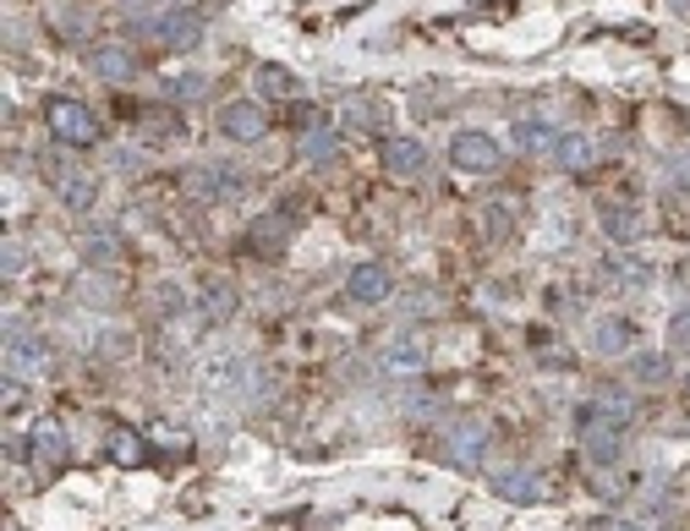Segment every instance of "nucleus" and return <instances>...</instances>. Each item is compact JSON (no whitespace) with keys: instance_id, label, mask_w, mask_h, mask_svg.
Segmentation results:
<instances>
[{"instance_id":"f257e3e1","label":"nucleus","mask_w":690,"mask_h":531,"mask_svg":"<svg viewBox=\"0 0 690 531\" xmlns=\"http://www.w3.org/2000/svg\"><path fill=\"white\" fill-rule=\"evenodd\" d=\"M44 127L55 142H66V148H94L99 142V116L83 105V99H66V94H50L44 99Z\"/></svg>"},{"instance_id":"f03ea898","label":"nucleus","mask_w":690,"mask_h":531,"mask_svg":"<svg viewBox=\"0 0 690 531\" xmlns=\"http://www.w3.org/2000/svg\"><path fill=\"white\" fill-rule=\"evenodd\" d=\"M449 164L460 176H493L505 164V148L493 132H455L449 137Z\"/></svg>"},{"instance_id":"7ed1b4c3","label":"nucleus","mask_w":690,"mask_h":531,"mask_svg":"<svg viewBox=\"0 0 690 531\" xmlns=\"http://www.w3.org/2000/svg\"><path fill=\"white\" fill-rule=\"evenodd\" d=\"M379 164H384L390 176H401V181H416V176L427 170V142L412 132H390L379 142Z\"/></svg>"},{"instance_id":"20e7f679","label":"nucleus","mask_w":690,"mask_h":531,"mask_svg":"<svg viewBox=\"0 0 690 531\" xmlns=\"http://www.w3.org/2000/svg\"><path fill=\"white\" fill-rule=\"evenodd\" d=\"M148 33H153L164 50H176V55H187V50H198V44H203V22H198L187 6H176V11L153 17V22H148Z\"/></svg>"},{"instance_id":"39448f33","label":"nucleus","mask_w":690,"mask_h":531,"mask_svg":"<svg viewBox=\"0 0 690 531\" xmlns=\"http://www.w3.org/2000/svg\"><path fill=\"white\" fill-rule=\"evenodd\" d=\"M220 132L231 142H258L269 132V110L258 99H231V105H220Z\"/></svg>"},{"instance_id":"423d86ee","label":"nucleus","mask_w":690,"mask_h":531,"mask_svg":"<svg viewBox=\"0 0 690 531\" xmlns=\"http://www.w3.org/2000/svg\"><path fill=\"white\" fill-rule=\"evenodd\" d=\"M586 460L592 466H614L625 455V427L619 422H603V416H586Z\"/></svg>"},{"instance_id":"0eeeda50","label":"nucleus","mask_w":690,"mask_h":531,"mask_svg":"<svg viewBox=\"0 0 690 531\" xmlns=\"http://www.w3.org/2000/svg\"><path fill=\"white\" fill-rule=\"evenodd\" d=\"M88 66L105 83H132L138 77V55L127 44H88Z\"/></svg>"},{"instance_id":"6e6552de","label":"nucleus","mask_w":690,"mask_h":531,"mask_svg":"<svg viewBox=\"0 0 690 531\" xmlns=\"http://www.w3.org/2000/svg\"><path fill=\"white\" fill-rule=\"evenodd\" d=\"M346 296H351L357 307H379V301L390 296V268L384 264H351V274H346Z\"/></svg>"},{"instance_id":"1a4fd4ad","label":"nucleus","mask_w":690,"mask_h":531,"mask_svg":"<svg viewBox=\"0 0 690 531\" xmlns=\"http://www.w3.org/2000/svg\"><path fill=\"white\" fill-rule=\"evenodd\" d=\"M553 164H559L564 176H586V170L597 164V142L586 132H559V142H553Z\"/></svg>"},{"instance_id":"9d476101","label":"nucleus","mask_w":690,"mask_h":531,"mask_svg":"<svg viewBox=\"0 0 690 531\" xmlns=\"http://www.w3.org/2000/svg\"><path fill=\"white\" fill-rule=\"evenodd\" d=\"M181 192H187V198H198V203H220V198H231L225 164H192V170L181 176Z\"/></svg>"},{"instance_id":"9b49d317","label":"nucleus","mask_w":690,"mask_h":531,"mask_svg":"<svg viewBox=\"0 0 690 531\" xmlns=\"http://www.w3.org/2000/svg\"><path fill=\"white\" fill-rule=\"evenodd\" d=\"M28 438H33V460H44V466H61L66 449H72V438H66V427H61L55 416H39V422L28 427Z\"/></svg>"},{"instance_id":"f8f14e48","label":"nucleus","mask_w":690,"mask_h":531,"mask_svg":"<svg viewBox=\"0 0 690 531\" xmlns=\"http://www.w3.org/2000/svg\"><path fill=\"white\" fill-rule=\"evenodd\" d=\"M586 416H603V422H619V427H630L636 422V395L625 390V384H603L592 405H586Z\"/></svg>"},{"instance_id":"ddd939ff","label":"nucleus","mask_w":690,"mask_h":531,"mask_svg":"<svg viewBox=\"0 0 690 531\" xmlns=\"http://www.w3.org/2000/svg\"><path fill=\"white\" fill-rule=\"evenodd\" d=\"M198 318L203 323H231L236 318V285L231 279H209L198 296Z\"/></svg>"},{"instance_id":"4468645a","label":"nucleus","mask_w":690,"mask_h":531,"mask_svg":"<svg viewBox=\"0 0 690 531\" xmlns=\"http://www.w3.org/2000/svg\"><path fill=\"white\" fill-rule=\"evenodd\" d=\"M253 83H258L264 99H301V77H296L290 66H279V61H258Z\"/></svg>"},{"instance_id":"2eb2a0df","label":"nucleus","mask_w":690,"mask_h":531,"mask_svg":"<svg viewBox=\"0 0 690 531\" xmlns=\"http://www.w3.org/2000/svg\"><path fill=\"white\" fill-rule=\"evenodd\" d=\"M493 493H499V499H510V505H538V499H543V488H538V471H527V466H510V471H499V477H493Z\"/></svg>"},{"instance_id":"dca6fc26","label":"nucleus","mask_w":690,"mask_h":531,"mask_svg":"<svg viewBox=\"0 0 690 531\" xmlns=\"http://www.w3.org/2000/svg\"><path fill=\"white\" fill-rule=\"evenodd\" d=\"M39 368H44V346H39L33 334H17V329H11V340H6V373H17V379L28 373V379H33Z\"/></svg>"},{"instance_id":"f3484780","label":"nucleus","mask_w":690,"mask_h":531,"mask_svg":"<svg viewBox=\"0 0 690 531\" xmlns=\"http://www.w3.org/2000/svg\"><path fill=\"white\" fill-rule=\"evenodd\" d=\"M592 346H597L603 357H625V351H636V329H630L625 318H597Z\"/></svg>"},{"instance_id":"a211bd4d","label":"nucleus","mask_w":690,"mask_h":531,"mask_svg":"<svg viewBox=\"0 0 690 531\" xmlns=\"http://www.w3.org/2000/svg\"><path fill=\"white\" fill-rule=\"evenodd\" d=\"M94 198H99V181H94L88 170L61 176V203H66L72 214H88V209H94Z\"/></svg>"},{"instance_id":"6ab92c4d","label":"nucleus","mask_w":690,"mask_h":531,"mask_svg":"<svg viewBox=\"0 0 690 531\" xmlns=\"http://www.w3.org/2000/svg\"><path fill=\"white\" fill-rule=\"evenodd\" d=\"M482 455H488V433L482 427H455L449 433V460L455 466H482Z\"/></svg>"},{"instance_id":"aec40b11","label":"nucleus","mask_w":690,"mask_h":531,"mask_svg":"<svg viewBox=\"0 0 690 531\" xmlns=\"http://www.w3.org/2000/svg\"><path fill=\"white\" fill-rule=\"evenodd\" d=\"M285 231H290V220H285V214H264V220L247 231V247H253V253H279Z\"/></svg>"},{"instance_id":"412c9836","label":"nucleus","mask_w":690,"mask_h":531,"mask_svg":"<svg viewBox=\"0 0 690 531\" xmlns=\"http://www.w3.org/2000/svg\"><path fill=\"white\" fill-rule=\"evenodd\" d=\"M603 236L619 242V247L636 242V236H641V214H636V209H603Z\"/></svg>"},{"instance_id":"4be33fe9","label":"nucleus","mask_w":690,"mask_h":531,"mask_svg":"<svg viewBox=\"0 0 690 531\" xmlns=\"http://www.w3.org/2000/svg\"><path fill=\"white\" fill-rule=\"evenodd\" d=\"M105 438H110V444H105V449H110V460H121V466H142V455H148V449H142L138 427H110Z\"/></svg>"},{"instance_id":"5701e85b","label":"nucleus","mask_w":690,"mask_h":531,"mask_svg":"<svg viewBox=\"0 0 690 531\" xmlns=\"http://www.w3.org/2000/svg\"><path fill=\"white\" fill-rule=\"evenodd\" d=\"M510 132H516V148H527V153H553V142H559L549 121H516Z\"/></svg>"},{"instance_id":"b1692460","label":"nucleus","mask_w":690,"mask_h":531,"mask_svg":"<svg viewBox=\"0 0 690 531\" xmlns=\"http://www.w3.org/2000/svg\"><path fill=\"white\" fill-rule=\"evenodd\" d=\"M301 153H307L312 164H329V159L340 153V137H335V127H307V132H301Z\"/></svg>"},{"instance_id":"393cba45","label":"nucleus","mask_w":690,"mask_h":531,"mask_svg":"<svg viewBox=\"0 0 690 531\" xmlns=\"http://www.w3.org/2000/svg\"><path fill=\"white\" fill-rule=\"evenodd\" d=\"M384 368H390V373H422V368H427V351H422L416 340H395V346L384 351Z\"/></svg>"},{"instance_id":"a878e982","label":"nucleus","mask_w":690,"mask_h":531,"mask_svg":"<svg viewBox=\"0 0 690 531\" xmlns=\"http://www.w3.org/2000/svg\"><path fill=\"white\" fill-rule=\"evenodd\" d=\"M630 373H636L641 384H664V379H669V357H664V351H636V357H630Z\"/></svg>"},{"instance_id":"bb28decb","label":"nucleus","mask_w":690,"mask_h":531,"mask_svg":"<svg viewBox=\"0 0 690 531\" xmlns=\"http://www.w3.org/2000/svg\"><path fill=\"white\" fill-rule=\"evenodd\" d=\"M83 258H88L94 268H110L116 258H121V242H116V236H94V242L83 247Z\"/></svg>"},{"instance_id":"cd10ccee","label":"nucleus","mask_w":690,"mask_h":531,"mask_svg":"<svg viewBox=\"0 0 690 531\" xmlns=\"http://www.w3.org/2000/svg\"><path fill=\"white\" fill-rule=\"evenodd\" d=\"M153 312H159V318H176V312H181V285L164 279V285L153 290Z\"/></svg>"},{"instance_id":"c85d7f7f","label":"nucleus","mask_w":690,"mask_h":531,"mask_svg":"<svg viewBox=\"0 0 690 531\" xmlns=\"http://www.w3.org/2000/svg\"><path fill=\"white\" fill-rule=\"evenodd\" d=\"M346 121H351V127H373V132H379V116H373V105H362V99H351V105H346Z\"/></svg>"},{"instance_id":"c756f323","label":"nucleus","mask_w":690,"mask_h":531,"mask_svg":"<svg viewBox=\"0 0 690 531\" xmlns=\"http://www.w3.org/2000/svg\"><path fill=\"white\" fill-rule=\"evenodd\" d=\"M669 340H675L680 351H690V307H686V312H675V318H669Z\"/></svg>"},{"instance_id":"7c9ffc66","label":"nucleus","mask_w":690,"mask_h":531,"mask_svg":"<svg viewBox=\"0 0 690 531\" xmlns=\"http://www.w3.org/2000/svg\"><path fill=\"white\" fill-rule=\"evenodd\" d=\"M17 274H22V242L11 236V242H6V279H17Z\"/></svg>"},{"instance_id":"2f4dec72","label":"nucleus","mask_w":690,"mask_h":531,"mask_svg":"<svg viewBox=\"0 0 690 531\" xmlns=\"http://www.w3.org/2000/svg\"><path fill=\"white\" fill-rule=\"evenodd\" d=\"M619 279H625V285H647V279H652V268H647V264H625V268H619Z\"/></svg>"},{"instance_id":"473e14b6","label":"nucleus","mask_w":690,"mask_h":531,"mask_svg":"<svg viewBox=\"0 0 690 531\" xmlns=\"http://www.w3.org/2000/svg\"><path fill=\"white\" fill-rule=\"evenodd\" d=\"M203 94V77H176V99H198Z\"/></svg>"},{"instance_id":"72a5a7b5","label":"nucleus","mask_w":690,"mask_h":531,"mask_svg":"<svg viewBox=\"0 0 690 531\" xmlns=\"http://www.w3.org/2000/svg\"><path fill=\"white\" fill-rule=\"evenodd\" d=\"M597 531H647V527H636V521H619V516H608V521H597Z\"/></svg>"},{"instance_id":"f704fd0d","label":"nucleus","mask_w":690,"mask_h":531,"mask_svg":"<svg viewBox=\"0 0 690 531\" xmlns=\"http://www.w3.org/2000/svg\"><path fill=\"white\" fill-rule=\"evenodd\" d=\"M176 6H187V11H192V0H176Z\"/></svg>"},{"instance_id":"c9c22d12","label":"nucleus","mask_w":690,"mask_h":531,"mask_svg":"<svg viewBox=\"0 0 690 531\" xmlns=\"http://www.w3.org/2000/svg\"><path fill=\"white\" fill-rule=\"evenodd\" d=\"M686 395H690V373H686Z\"/></svg>"}]
</instances>
